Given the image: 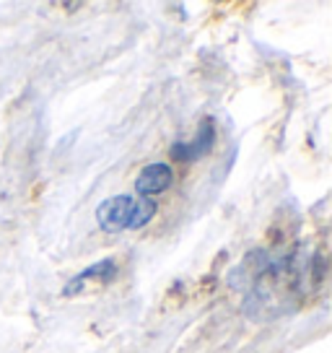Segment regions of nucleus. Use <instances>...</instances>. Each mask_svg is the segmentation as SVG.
<instances>
[{"mask_svg":"<svg viewBox=\"0 0 332 353\" xmlns=\"http://www.w3.org/2000/svg\"><path fill=\"white\" fill-rule=\"evenodd\" d=\"M114 273H117V265H114V260H101V263L91 265V268H86L83 273H78L70 283H68L65 288H63V296H76L81 288L86 286L89 281H99V283H107V281H112L114 278Z\"/></svg>","mask_w":332,"mask_h":353,"instance_id":"obj_4","label":"nucleus"},{"mask_svg":"<svg viewBox=\"0 0 332 353\" xmlns=\"http://www.w3.org/2000/svg\"><path fill=\"white\" fill-rule=\"evenodd\" d=\"M174 182V169L164 161H156V164H148L141 169V174L135 179V190L141 198H154V195H161L172 188Z\"/></svg>","mask_w":332,"mask_h":353,"instance_id":"obj_2","label":"nucleus"},{"mask_svg":"<svg viewBox=\"0 0 332 353\" xmlns=\"http://www.w3.org/2000/svg\"><path fill=\"white\" fill-rule=\"evenodd\" d=\"M213 138H216V128H213V120H203L200 122L195 138L187 141V143H177L172 148V156L177 161H195L200 156H205L213 148Z\"/></svg>","mask_w":332,"mask_h":353,"instance_id":"obj_3","label":"nucleus"},{"mask_svg":"<svg viewBox=\"0 0 332 353\" xmlns=\"http://www.w3.org/2000/svg\"><path fill=\"white\" fill-rule=\"evenodd\" d=\"M156 200L133 198V195H114L104 200L96 208V221L107 234L120 232H138L145 223H151L156 216Z\"/></svg>","mask_w":332,"mask_h":353,"instance_id":"obj_1","label":"nucleus"}]
</instances>
